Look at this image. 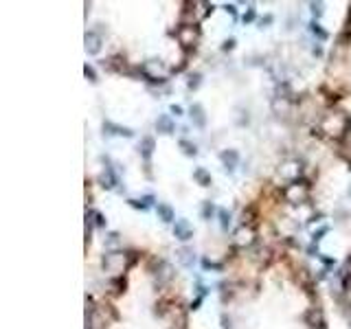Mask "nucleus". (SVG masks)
Returning <instances> with one entry per match:
<instances>
[{"label": "nucleus", "mask_w": 351, "mask_h": 329, "mask_svg": "<svg viewBox=\"0 0 351 329\" xmlns=\"http://www.w3.org/2000/svg\"><path fill=\"white\" fill-rule=\"evenodd\" d=\"M139 257L141 255L136 250H110L103 255L101 263L108 272H114V277H125V270L134 266Z\"/></svg>", "instance_id": "1"}, {"label": "nucleus", "mask_w": 351, "mask_h": 329, "mask_svg": "<svg viewBox=\"0 0 351 329\" xmlns=\"http://www.w3.org/2000/svg\"><path fill=\"white\" fill-rule=\"evenodd\" d=\"M172 35H176V40L180 42V48L184 51V55L189 57L191 53H195L197 48V42H200V26L197 24H180L176 29L169 31Z\"/></svg>", "instance_id": "2"}, {"label": "nucleus", "mask_w": 351, "mask_h": 329, "mask_svg": "<svg viewBox=\"0 0 351 329\" xmlns=\"http://www.w3.org/2000/svg\"><path fill=\"white\" fill-rule=\"evenodd\" d=\"M303 321L307 323V327L310 329H314V327H321V325H325V314H323V310L321 307H310V310L303 314Z\"/></svg>", "instance_id": "3"}, {"label": "nucleus", "mask_w": 351, "mask_h": 329, "mask_svg": "<svg viewBox=\"0 0 351 329\" xmlns=\"http://www.w3.org/2000/svg\"><path fill=\"white\" fill-rule=\"evenodd\" d=\"M103 163H106V171L101 173V186L103 189H117L119 178L112 169V163H110V158H103Z\"/></svg>", "instance_id": "4"}, {"label": "nucleus", "mask_w": 351, "mask_h": 329, "mask_svg": "<svg viewBox=\"0 0 351 329\" xmlns=\"http://www.w3.org/2000/svg\"><path fill=\"white\" fill-rule=\"evenodd\" d=\"M174 235L178 237L180 241H189L193 237V228H191L189 219H176L174 224Z\"/></svg>", "instance_id": "5"}, {"label": "nucleus", "mask_w": 351, "mask_h": 329, "mask_svg": "<svg viewBox=\"0 0 351 329\" xmlns=\"http://www.w3.org/2000/svg\"><path fill=\"white\" fill-rule=\"evenodd\" d=\"M154 150H156V141H154V136H143L141 143H139V154L147 164H150L152 156H154Z\"/></svg>", "instance_id": "6"}, {"label": "nucleus", "mask_w": 351, "mask_h": 329, "mask_svg": "<svg viewBox=\"0 0 351 329\" xmlns=\"http://www.w3.org/2000/svg\"><path fill=\"white\" fill-rule=\"evenodd\" d=\"M156 215H158V219H163L165 224H176V211L172 208V204H167V202H158Z\"/></svg>", "instance_id": "7"}, {"label": "nucleus", "mask_w": 351, "mask_h": 329, "mask_svg": "<svg viewBox=\"0 0 351 329\" xmlns=\"http://www.w3.org/2000/svg\"><path fill=\"white\" fill-rule=\"evenodd\" d=\"M86 51L88 55H97L101 51V35H99L97 31H86Z\"/></svg>", "instance_id": "8"}, {"label": "nucleus", "mask_w": 351, "mask_h": 329, "mask_svg": "<svg viewBox=\"0 0 351 329\" xmlns=\"http://www.w3.org/2000/svg\"><path fill=\"white\" fill-rule=\"evenodd\" d=\"M103 130H106V134H110V136H128V139L134 136V132L130 128L117 125V123H112V121H103Z\"/></svg>", "instance_id": "9"}, {"label": "nucleus", "mask_w": 351, "mask_h": 329, "mask_svg": "<svg viewBox=\"0 0 351 329\" xmlns=\"http://www.w3.org/2000/svg\"><path fill=\"white\" fill-rule=\"evenodd\" d=\"M156 130L161 132V134H174L176 123H174L172 114H161V117L156 119Z\"/></svg>", "instance_id": "10"}, {"label": "nucleus", "mask_w": 351, "mask_h": 329, "mask_svg": "<svg viewBox=\"0 0 351 329\" xmlns=\"http://www.w3.org/2000/svg\"><path fill=\"white\" fill-rule=\"evenodd\" d=\"M219 161L224 163V169L233 171V169L237 167V163H239V154L235 150H224V152H219Z\"/></svg>", "instance_id": "11"}, {"label": "nucleus", "mask_w": 351, "mask_h": 329, "mask_svg": "<svg viewBox=\"0 0 351 329\" xmlns=\"http://www.w3.org/2000/svg\"><path fill=\"white\" fill-rule=\"evenodd\" d=\"M189 117H191V121H193V125H197V128H204L206 125V114H204V108H202L200 103H193V106H191Z\"/></svg>", "instance_id": "12"}, {"label": "nucleus", "mask_w": 351, "mask_h": 329, "mask_svg": "<svg viewBox=\"0 0 351 329\" xmlns=\"http://www.w3.org/2000/svg\"><path fill=\"white\" fill-rule=\"evenodd\" d=\"M193 180L200 186H211V182H213V178H211V173L206 171L204 167H197V169H193Z\"/></svg>", "instance_id": "13"}, {"label": "nucleus", "mask_w": 351, "mask_h": 329, "mask_svg": "<svg viewBox=\"0 0 351 329\" xmlns=\"http://www.w3.org/2000/svg\"><path fill=\"white\" fill-rule=\"evenodd\" d=\"M86 219H92V224H95L97 228H106L108 226V219L103 213H99V211H92V208H88L86 211Z\"/></svg>", "instance_id": "14"}, {"label": "nucleus", "mask_w": 351, "mask_h": 329, "mask_svg": "<svg viewBox=\"0 0 351 329\" xmlns=\"http://www.w3.org/2000/svg\"><path fill=\"white\" fill-rule=\"evenodd\" d=\"M128 202H130L132 208H141V211H147V208H150L154 202H156V197H154V195H145V197H141V200H134V197H132V200H128Z\"/></svg>", "instance_id": "15"}, {"label": "nucleus", "mask_w": 351, "mask_h": 329, "mask_svg": "<svg viewBox=\"0 0 351 329\" xmlns=\"http://www.w3.org/2000/svg\"><path fill=\"white\" fill-rule=\"evenodd\" d=\"M110 288H112V294H123L125 288H128V281H125V277H112L110 279Z\"/></svg>", "instance_id": "16"}, {"label": "nucleus", "mask_w": 351, "mask_h": 329, "mask_svg": "<svg viewBox=\"0 0 351 329\" xmlns=\"http://www.w3.org/2000/svg\"><path fill=\"white\" fill-rule=\"evenodd\" d=\"M215 213H217V208H215L213 202H202V208H200L202 219H213V217H215Z\"/></svg>", "instance_id": "17"}, {"label": "nucleus", "mask_w": 351, "mask_h": 329, "mask_svg": "<svg viewBox=\"0 0 351 329\" xmlns=\"http://www.w3.org/2000/svg\"><path fill=\"white\" fill-rule=\"evenodd\" d=\"M178 145H180V150H182L186 156H195L197 154V147H195V143H191V141H186V139H180L178 141Z\"/></svg>", "instance_id": "18"}, {"label": "nucleus", "mask_w": 351, "mask_h": 329, "mask_svg": "<svg viewBox=\"0 0 351 329\" xmlns=\"http://www.w3.org/2000/svg\"><path fill=\"white\" fill-rule=\"evenodd\" d=\"M178 259L182 261V266L189 268L191 263H193V259H195V257H193V250H191V248H182V250L178 252Z\"/></svg>", "instance_id": "19"}, {"label": "nucleus", "mask_w": 351, "mask_h": 329, "mask_svg": "<svg viewBox=\"0 0 351 329\" xmlns=\"http://www.w3.org/2000/svg\"><path fill=\"white\" fill-rule=\"evenodd\" d=\"M310 31L314 33L318 40H327V37H329V33H327L325 29H323V26L318 24V22H312V24H310Z\"/></svg>", "instance_id": "20"}, {"label": "nucleus", "mask_w": 351, "mask_h": 329, "mask_svg": "<svg viewBox=\"0 0 351 329\" xmlns=\"http://www.w3.org/2000/svg\"><path fill=\"white\" fill-rule=\"evenodd\" d=\"M202 84V75L200 73H191L189 75V81H186V86H189V90H197Z\"/></svg>", "instance_id": "21"}, {"label": "nucleus", "mask_w": 351, "mask_h": 329, "mask_svg": "<svg viewBox=\"0 0 351 329\" xmlns=\"http://www.w3.org/2000/svg\"><path fill=\"white\" fill-rule=\"evenodd\" d=\"M217 217H219V224H222V228L228 230V228H230V213L224 211V208H219V211H217Z\"/></svg>", "instance_id": "22"}, {"label": "nucleus", "mask_w": 351, "mask_h": 329, "mask_svg": "<svg viewBox=\"0 0 351 329\" xmlns=\"http://www.w3.org/2000/svg\"><path fill=\"white\" fill-rule=\"evenodd\" d=\"M202 266H204V270H224V263H219V261H211L208 257H204L202 259Z\"/></svg>", "instance_id": "23"}, {"label": "nucleus", "mask_w": 351, "mask_h": 329, "mask_svg": "<svg viewBox=\"0 0 351 329\" xmlns=\"http://www.w3.org/2000/svg\"><path fill=\"white\" fill-rule=\"evenodd\" d=\"M255 20H257V9L250 4L248 11H246V13L241 15V22H244V24H250V22H255Z\"/></svg>", "instance_id": "24"}, {"label": "nucleus", "mask_w": 351, "mask_h": 329, "mask_svg": "<svg viewBox=\"0 0 351 329\" xmlns=\"http://www.w3.org/2000/svg\"><path fill=\"white\" fill-rule=\"evenodd\" d=\"M241 217H244V226L246 224H252L255 222V206H248V208H244V213H241Z\"/></svg>", "instance_id": "25"}, {"label": "nucleus", "mask_w": 351, "mask_h": 329, "mask_svg": "<svg viewBox=\"0 0 351 329\" xmlns=\"http://www.w3.org/2000/svg\"><path fill=\"white\" fill-rule=\"evenodd\" d=\"M121 244V235L117 230H112V233H108V239H106V246L108 248H112V246H119Z\"/></svg>", "instance_id": "26"}, {"label": "nucleus", "mask_w": 351, "mask_h": 329, "mask_svg": "<svg viewBox=\"0 0 351 329\" xmlns=\"http://www.w3.org/2000/svg\"><path fill=\"white\" fill-rule=\"evenodd\" d=\"M84 75L92 81V84H97V81H99V77H97V73H95V68H92L90 64H86V66H84Z\"/></svg>", "instance_id": "27"}, {"label": "nucleus", "mask_w": 351, "mask_h": 329, "mask_svg": "<svg viewBox=\"0 0 351 329\" xmlns=\"http://www.w3.org/2000/svg\"><path fill=\"white\" fill-rule=\"evenodd\" d=\"M329 233V226H323V228H318V230H314V233H312V241H321L323 239V235H327Z\"/></svg>", "instance_id": "28"}, {"label": "nucleus", "mask_w": 351, "mask_h": 329, "mask_svg": "<svg viewBox=\"0 0 351 329\" xmlns=\"http://www.w3.org/2000/svg\"><path fill=\"white\" fill-rule=\"evenodd\" d=\"M318 259H321L323 263H325L327 268H332V266H336V259H334V257H325V255H321L318 257Z\"/></svg>", "instance_id": "29"}, {"label": "nucleus", "mask_w": 351, "mask_h": 329, "mask_svg": "<svg viewBox=\"0 0 351 329\" xmlns=\"http://www.w3.org/2000/svg\"><path fill=\"white\" fill-rule=\"evenodd\" d=\"M202 301H204V296H197V299L193 301V303H191V307H189V310H200V305H202Z\"/></svg>", "instance_id": "30"}, {"label": "nucleus", "mask_w": 351, "mask_h": 329, "mask_svg": "<svg viewBox=\"0 0 351 329\" xmlns=\"http://www.w3.org/2000/svg\"><path fill=\"white\" fill-rule=\"evenodd\" d=\"M312 11H314L316 18H321V15H323V4H321V2H318V4H312Z\"/></svg>", "instance_id": "31"}, {"label": "nucleus", "mask_w": 351, "mask_h": 329, "mask_svg": "<svg viewBox=\"0 0 351 329\" xmlns=\"http://www.w3.org/2000/svg\"><path fill=\"white\" fill-rule=\"evenodd\" d=\"M235 48V40H226L222 44V51H233Z\"/></svg>", "instance_id": "32"}, {"label": "nucleus", "mask_w": 351, "mask_h": 329, "mask_svg": "<svg viewBox=\"0 0 351 329\" xmlns=\"http://www.w3.org/2000/svg\"><path fill=\"white\" fill-rule=\"evenodd\" d=\"M307 252H310L312 257H321V252H318V246H316V244H312L310 248H307Z\"/></svg>", "instance_id": "33"}, {"label": "nucleus", "mask_w": 351, "mask_h": 329, "mask_svg": "<svg viewBox=\"0 0 351 329\" xmlns=\"http://www.w3.org/2000/svg\"><path fill=\"white\" fill-rule=\"evenodd\" d=\"M224 9H226L228 13L233 15V18H237V7H235V4H226V7H224Z\"/></svg>", "instance_id": "34"}, {"label": "nucleus", "mask_w": 351, "mask_h": 329, "mask_svg": "<svg viewBox=\"0 0 351 329\" xmlns=\"http://www.w3.org/2000/svg\"><path fill=\"white\" fill-rule=\"evenodd\" d=\"M182 112H184L182 106H176V103L172 106V114H176V117H180V114H182Z\"/></svg>", "instance_id": "35"}, {"label": "nucleus", "mask_w": 351, "mask_h": 329, "mask_svg": "<svg viewBox=\"0 0 351 329\" xmlns=\"http://www.w3.org/2000/svg\"><path fill=\"white\" fill-rule=\"evenodd\" d=\"M272 20H274V18H272V15H270V13H268V15H266V18H263V20H261V26H263V24H272Z\"/></svg>", "instance_id": "36"}]
</instances>
